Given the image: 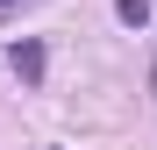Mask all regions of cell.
I'll list each match as a JSON object with an SVG mask.
<instances>
[{
  "label": "cell",
  "mask_w": 157,
  "mask_h": 150,
  "mask_svg": "<svg viewBox=\"0 0 157 150\" xmlns=\"http://www.w3.org/2000/svg\"><path fill=\"white\" fill-rule=\"evenodd\" d=\"M114 14L128 21V29H150V0H114Z\"/></svg>",
  "instance_id": "obj_2"
},
{
  "label": "cell",
  "mask_w": 157,
  "mask_h": 150,
  "mask_svg": "<svg viewBox=\"0 0 157 150\" xmlns=\"http://www.w3.org/2000/svg\"><path fill=\"white\" fill-rule=\"evenodd\" d=\"M0 7H7V0H0Z\"/></svg>",
  "instance_id": "obj_3"
},
{
  "label": "cell",
  "mask_w": 157,
  "mask_h": 150,
  "mask_svg": "<svg viewBox=\"0 0 157 150\" xmlns=\"http://www.w3.org/2000/svg\"><path fill=\"white\" fill-rule=\"evenodd\" d=\"M7 64H14L21 86H43V43H36V36H21V43L7 50Z\"/></svg>",
  "instance_id": "obj_1"
}]
</instances>
